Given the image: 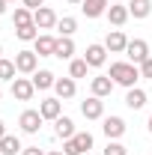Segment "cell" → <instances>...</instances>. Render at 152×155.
Listing matches in <instances>:
<instances>
[{
	"label": "cell",
	"mask_w": 152,
	"mask_h": 155,
	"mask_svg": "<svg viewBox=\"0 0 152 155\" xmlns=\"http://www.w3.org/2000/svg\"><path fill=\"white\" fill-rule=\"evenodd\" d=\"M125 104H128L131 110H140V107L146 104V93H143V90H137V87H131V90H128V96H125Z\"/></svg>",
	"instance_id": "23"
},
{
	"label": "cell",
	"mask_w": 152,
	"mask_h": 155,
	"mask_svg": "<svg viewBox=\"0 0 152 155\" xmlns=\"http://www.w3.org/2000/svg\"><path fill=\"white\" fill-rule=\"evenodd\" d=\"M42 122H45V119H42L39 110H24V114L18 116V125H21L24 134H36L39 128H42Z\"/></svg>",
	"instance_id": "5"
},
{
	"label": "cell",
	"mask_w": 152,
	"mask_h": 155,
	"mask_svg": "<svg viewBox=\"0 0 152 155\" xmlns=\"http://www.w3.org/2000/svg\"><path fill=\"white\" fill-rule=\"evenodd\" d=\"M57 12L51 9V6H42V9H36L33 12V24H36L39 30H51V27H57Z\"/></svg>",
	"instance_id": "8"
},
{
	"label": "cell",
	"mask_w": 152,
	"mask_h": 155,
	"mask_svg": "<svg viewBox=\"0 0 152 155\" xmlns=\"http://www.w3.org/2000/svg\"><path fill=\"white\" fill-rule=\"evenodd\" d=\"M81 114L87 116V119H101L104 116V101L98 96H90L87 101H81Z\"/></svg>",
	"instance_id": "9"
},
{
	"label": "cell",
	"mask_w": 152,
	"mask_h": 155,
	"mask_svg": "<svg viewBox=\"0 0 152 155\" xmlns=\"http://www.w3.org/2000/svg\"><path fill=\"white\" fill-rule=\"evenodd\" d=\"M0 98H3V90H0Z\"/></svg>",
	"instance_id": "40"
},
{
	"label": "cell",
	"mask_w": 152,
	"mask_h": 155,
	"mask_svg": "<svg viewBox=\"0 0 152 155\" xmlns=\"http://www.w3.org/2000/svg\"><path fill=\"white\" fill-rule=\"evenodd\" d=\"M54 57H60V60H72V57H75V42H72V36H60L57 39Z\"/></svg>",
	"instance_id": "18"
},
{
	"label": "cell",
	"mask_w": 152,
	"mask_h": 155,
	"mask_svg": "<svg viewBox=\"0 0 152 155\" xmlns=\"http://www.w3.org/2000/svg\"><path fill=\"white\" fill-rule=\"evenodd\" d=\"M101 131L107 134V140H119V137L125 134V119H122V116H104Z\"/></svg>",
	"instance_id": "6"
},
{
	"label": "cell",
	"mask_w": 152,
	"mask_h": 155,
	"mask_svg": "<svg viewBox=\"0 0 152 155\" xmlns=\"http://www.w3.org/2000/svg\"><path fill=\"white\" fill-rule=\"evenodd\" d=\"M81 9L87 18H101V15H107V0H84Z\"/></svg>",
	"instance_id": "15"
},
{
	"label": "cell",
	"mask_w": 152,
	"mask_h": 155,
	"mask_svg": "<svg viewBox=\"0 0 152 155\" xmlns=\"http://www.w3.org/2000/svg\"><path fill=\"white\" fill-rule=\"evenodd\" d=\"M6 6H9V3H6V0H0V15L6 12Z\"/></svg>",
	"instance_id": "34"
},
{
	"label": "cell",
	"mask_w": 152,
	"mask_h": 155,
	"mask_svg": "<svg viewBox=\"0 0 152 155\" xmlns=\"http://www.w3.org/2000/svg\"><path fill=\"white\" fill-rule=\"evenodd\" d=\"M87 155H90V152H87Z\"/></svg>",
	"instance_id": "41"
},
{
	"label": "cell",
	"mask_w": 152,
	"mask_h": 155,
	"mask_svg": "<svg viewBox=\"0 0 152 155\" xmlns=\"http://www.w3.org/2000/svg\"><path fill=\"white\" fill-rule=\"evenodd\" d=\"M57 30L63 33V36H72V33L78 30V21L72 18V15H66V18H60V21H57Z\"/></svg>",
	"instance_id": "28"
},
{
	"label": "cell",
	"mask_w": 152,
	"mask_h": 155,
	"mask_svg": "<svg viewBox=\"0 0 152 155\" xmlns=\"http://www.w3.org/2000/svg\"><path fill=\"white\" fill-rule=\"evenodd\" d=\"M15 36H18L21 42H36V39H39V27H36V24H27V27H15Z\"/></svg>",
	"instance_id": "25"
},
{
	"label": "cell",
	"mask_w": 152,
	"mask_h": 155,
	"mask_svg": "<svg viewBox=\"0 0 152 155\" xmlns=\"http://www.w3.org/2000/svg\"><path fill=\"white\" fill-rule=\"evenodd\" d=\"M12 24H15V27H27V24H33V12H30L27 6H18V9L12 12Z\"/></svg>",
	"instance_id": "24"
},
{
	"label": "cell",
	"mask_w": 152,
	"mask_h": 155,
	"mask_svg": "<svg viewBox=\"0 0 152 155\" xmlns=\"http://www.w3.org/2000/svg\"><path fill=\"white\" fill-rule=\"evenodd\" d=\"M90 90H93V96H98V98L111 96V93H114V81H111V75H98V78H93Z\"/></svg>",
	"instance_id": "12"
},
{
	"label": "cell",
	"mask_w": 152,
	"mask_h": 155,
	"mask_svg": "<svg viewBox=\"0 0 152 155\" xmlns=\"http://www.w3.org/2000/svg\"><path fill=\"white\" fill-rule=\"evenodd\" d=\"M128 18H131L128 6H122V3H114V6H107V21H111L114 27H122Z\"/></svg>",
	"instance_id": "13"
},
{
	"label": "cell",
	"mask_w": 152,
	"mask_h": 155,
	"mask_svg": "<svg viewBox=\"0 0 152 155\" xmlns=\"http://www.w3.org/2000/svg\"><path fill=\"white\" fill-rule=\"evenodd\" d=\"M60 110H63V101H60V98H45V101L39 104V114H42V119H57Z\"/></svg>",
	"instance_id": "16"
},
{
	"label": "cell",
	"mask_w": 152,
	"mask_h": 155,
	"mask_svg": "<svg viewBox=\"0 0 152 155\" xmlns=\"http://www.w3.org/2000/svg\"><path fill=\"white\" fill-rule=\"evenodd\" d=\"M87 69H90V66H87V60H72V63H69V78H87Z\"/></svg>",
	"instance_id": "27"
},
{
	"label": "cell",
	"mask_w": 152,
	"mask_h": 155,
	"mask_svg": "<svg viewBox=\"0 0 152 155\" xmlns=\"http://www.w3.org/2000/svg\"><path fill=\"white\" fill-rule=\"evenodd\" d=\"M6 3H18V0H6Z\"/></svg>",
	"instance_id": "38"
},
{
	"label": "cell",
	"mask_w": 152,
	"mask_h": 155,
	"mask_svg": "<svg viewBox=\"0 0 152 155\" xmlns=\"http://www.w3.org/2000/svg\"><path fill=\"white\" fill-rule=\"evenodd\" d=\"M125 54L131 60L134 66H140L143 60H149V45L143 42V39H128V48H125Z\"/></svg>",
	"instance_id": "4"
},
{
	"label": "cell",
	"mask_w": 152,
	"mask_h": 155,
	"mask_svg": "<svg viewBox=\"0 0 152 155\" xmlns=\"http://www.w3.org/2000/svg\"><path fill=\"white\" fill-rule=\"evenodd\" d=\"M128 12H131L137 21L149 18V12H152V0H128Z\"/></svg>",
	"instance_id": "19"
},
{
	"label": "cell",
	"mask_w": 152,
	"mask_h": 155,
	"mask_svg": "<svg viewBox=\"0 0 152 155\" xmlns=\"http://www.w3.org/2000/svg\"><path fill=\"white\" fill-rule=\"evenodd\" d=\"M39 66V54L36 51H18L15 54V69H18L21 75H33Z\"/></svg>",
	"instance_id": "3"
},
{
	"label": "cell",
	"mask_w": 152,
	"mask_h": 155,
	"mask_svg": "<svg viewBox=\"0 0 152 155\" xmlns=\"http://www.w3.org/2000/svg\"><path fill=\"white\" fill-rule=\"evenodd\" d=\"M149 131H152V116H149Z\"/></svg>",
	"instance_id": "37"
},
{
	"label": "cell",
	"mask_w": 152,
	"mask_h": 155,
	"mask_svg": "<svg viewBox=\"0 0 152 155\" xmlns=\"http://www.w3.org/2000/svg\"><path fill=\"white\" fill-rule=\"evenodd\" d=\"M54 90H57V98H60V101H63V98H75L78 84H75V78H57Z\"/></svg>",
	"instance_id": "14"
},
{
	"label": "cell",
	"mask_w": 152,
	"mask_h": 155,
	"mask_svg": "<svg viewBox=\"0 0 152 155\" xmlns=\"http://www.w3.org/2000/svg\"><path fill=\"white\" fill-rule=\"evenodd\" d=\"M137 69H140V78H149V81H152V57H149V60H143Z\"/></svg>",
	"instance_id": "30"
},
{
	"label": "cell",
	"mask_w": 152,
	"mask_h": 155,
	"mask_svg": "<svg viewBox=\"0 0 152 155\" xmlns=\"http://www.w3.org/2000/svg\"><path fill=\"white\" fill-rule=\"evenodd\" d=\"M21 3H24L30 12H36V9H42V6H45V0H21Z\"/></svg>",
	"instance_id": "31"
},
{
	"label": "cell",
	"mask_w": 152,
	"mask_h": 155,
	"mask_svg": "<svg viewBox=\"0 0 152 155\" xmlns=\"http://www.w3.org/2000/svg\"><path fill=\"white\" fill-rule=\"evenodd\" d=\"M24 146H21V140L15 134H6L3 140H0V155H18Z\"/></svg>",
	"instance_id": "22"
},
{
	"label": "cell",
	"mask_w": 152,
	"mask_h": 155,
	"mask_svg": "<svg viewBox=\"0 0 152 155\" xmlns=\"http://www.w3.org/2000/svg\"><path fill=\"white\" fill-rule=\"evenodd\" d=\"M84 60H87L90 69H98V66H104V60H107V48H104V45H90L87 54H84Z\"/></svg>",
	"instance_id": "11"
},
{
	"label": "cell",
	"mask_w": 152,
	"mask_h": 155,
	"mask_svg": "<svg viewBox=\"0 0 152 155\" xmlns=\"http://www.w3.org/2000/svg\"><path fill=\"white\" fill-rule=\"evenodd\" d=\"M104 48L111 51V54H125V48H128V39L122 30H111L107 39H104Z\"/></svg>",
	"instance_id": "10"
},
{
	"label": "cell",
	"mask_w": 152,
	"mask_h": 155,
	"mask_svg": "<svg viewBox=\"0 0 152 155\" xmlns=\"http://www.w3.org/2000/svg\"><path fill=\"white\" fill-rule=\"evenodd\" d=\"M33 93H36L33 78H15V81H12V96L18 98V101H30Z\"/></svg>",
	"instance_id": "7"
},
{
	"label": "cell",
	"mask_w": 152,
	"mask_h": 155,
	"mask_svg": "<svg viewBox=\"0 0 152 155\" xmlns=\"http://www.w3.org/2000/svg\"><path fill=\"white\" fill-rule=\"evenodd\" d=\"M54 84H57V75H54V72H48V69L33 72V87H36V90H51Z\"/></svg>",
	"instance_id": "17"
},
{
	"label": "cell",
	"mask_w": 152,
	"mask_h": 155,
	"mask_svg": "<svg viewBox=\"0 0 152 155\" xmlns=\"http://www.w3.org/2000/svg\"><path fill=\"white\" fill-rule=\"evenodd\" d=\"M48 155H66V152H63V149H54V152H48Z\"/></svg>",
	"instance_id": "35"
},
{
	"label": "cell",
	"mask_w": 152,
	"mask_h": 155,
	"mask_svg": "<svg viewBox=\"0 0 152 155\" xmlns=\"http://www.w3.org/2000/svg\"><path fill=\"white\" fill-rule=\"evenodd\" d=\"M54 125H57V137H63V140H69V137H75V122L69 119V116H57L54 119Z\"/></svg>",
	"instance_id": "20"
},
{
	"label": "cell",
	"mask_w": 152,
	"mask_h": 155,
	"mask_svg": "<svg viewBox=\"0 0 152 155\" xmlns=\"http://www.w3.org/2000/svg\"><path fill=\"white\" fill-rule=\"evenodd\" d=\"M104 155H128V149H125L122 143H116V140H107V146H104Z\"/></svg>",
	"instance_id": "29"
},
{
	"label": "cell",
	"mask_w": 152,
	"mask_h": 155,
	"mask_svg": "<svg viewBox=\"0 0 152 155\" xmlns=\"http://www.w3.org/2000/svg\"><path fill=\"white\" fill-rule=\"evenodd\" d=\"M21 155H48V152H42L39 146H24V149H21Z\"/></svg>",
	"instance_id": "32"
},
{
	"label": "cell",
	"mask_w": 152,
	"mask_h": 155,
	"mask_svg": "<svg viewBox=\"0 0 152 155\" xmlns=\"http://www.w3.org/2000/svg\"><path fill=\"white\" fill-rule=\"evenodd\" d=\"M137 78H140V69L134 63H114L111 66V81L119 84V87H128L131 90L134 84H137Z\"/></svg>",
	"instance_id": "1"
},
{
	"label": "cell",
	"mask_w": 152,
	"mask_h": 155,
	"mask_svg": "<svg viewBox=\"0 0 152 155\" xmlns=\"http://www.w3.org/2000/svg\"><path fill=\"white\" fill-rule=\"evenodd\" d=\"M54 48H57V39L54 36H39L36 39V54L39 57H54Z\"/></svg>",
	"instance_id": "21"
},
{
	"label": "cell",
	"mask_w": 152,
	"mask_h": 155,
	"mask_svg": "<svg viewBox=\"0 0 152 155\" xmlns=\"http://www.w3.org/2000/svg\"><path fill=\"white\" fill-rule=\"evenodd\" d=\"M15 60H6V57H0V81H15Z\"/></svg>",
	"instance_id": "26"
},
{
	"label": "cell",
	"mask_w": 152,
	"mask_h": 155,
	"mask_svg": "<svg viewBox=\"0 0 152 155\" xmlns=\"http://www.w3.org/2000/svg\"><path fill=\"white\" fill-rule=\"evenodd\" d=\"M3 137H6V122L0 119V140H3Z\"/></svg>",
	"instance_id": "33"
},
{
	"label": "cell",
	"mask_w": 152,
	"mask_h": 155,
	"mask_svg": "<svg viewBox=\"0 0 152 155\" xmlns=\"http://www.w3.org/2000/svg\"><path fill=\"white\" fill-rule=\"evenodd\" d=\"M0 57H3V45H0Z\"/></svg>",
	"instance_id": "39"
},
{
	"label": "cell",
	"mask_w": 152,
	"mask_h": 155,
	"mask_svg": "<svg viewBox=\"0 0 152 155\" xmlns=\"http://www.w3.org/2000/svg\"><path fill=\"white\" fill-rule=\"evenodd\" d=\"M69 3H84V0H69Z\"/></svg>",
	"instance_id": "36"
},
{
	"label": "cell",
	"mask_w": 152,
	"mask_h": 155,
	"mask_svg": "<svg viewBox=\"0 0 152 155\" xmlns=\"http://www.w3.org/2000/svg\"><path fill=\"white\" fill-rule=\"evenodd\" d=\"M90 149H93V134L90 131H78L75 137H69L63 143V152L66 155H87Z\"/></svg>",
	"instance_id": "2"
}]
</instances>
